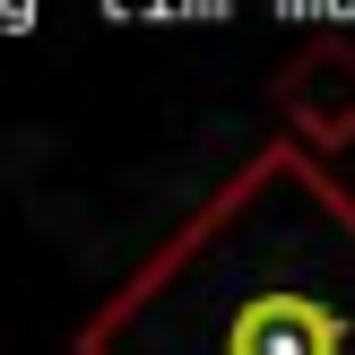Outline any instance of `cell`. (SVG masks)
<instances>
[{
	"instance_id": "1",
	"label": "cell",
	"mask_w": 355,
	"mask_h": 355,
	"mask_svg": "<svg viewBox=\"0 0 355 355\" xmlns=\"http://www.w3.org/2000/svg\"><path fill=\"white\" fill-rule=\"evenodd\" d=\"M78 355H355V191L260 139L78 321Z\"/></svg>"
},
{
	"instance_id": "2",
	"label": "cell",
	"mask_w": 355,
	"mask_h": 355,
	"mask_svg": "<svg viewBox=\"0 0 355 355\" xmlns=\"http://www.w3.org/2000/svg\"><path fill=\"white\" fill-rule=\"evenodd\" d=\"M269 104H277V121H286L277 139H295V148H312V156L355 148V44L295 52V61L277 69Z\"/></svg>"
}]
</instances>
